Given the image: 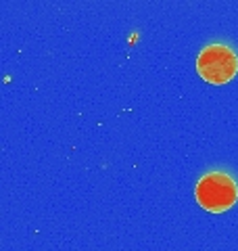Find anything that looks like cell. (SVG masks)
<instances>
[{
  "label": "cell",
  "mask_w": 238,
  "mask_h": 251,
  "mask_svg": "<svg viewBox=\"0 0 238 251\" xmlns=\"http://www.w3.org/2000/svg\"><path fill=\"white\" fill-rule=\"evenodd\" d=\"M194 197L203 209L221 214L238 201V182L224 170L205 172L194 186Z\"/></svg>",
  "instance_id": "1"
},
{
  "label": "cell",
  "mask_w": 238,
  "mask_h": 251,
  "mask_svg": "<svg viewBox=\"0 0 238 251\" xmlns=\"http://www.w3.org/2000/svg\"><path fill=\"white\" fill-rule=\"evenodd\" d=\"M196 72L209 84H228L238 74V52L226 42H211L198 52Z\"/></svg>",
  "instance_id": "2"
}]
</instances>
